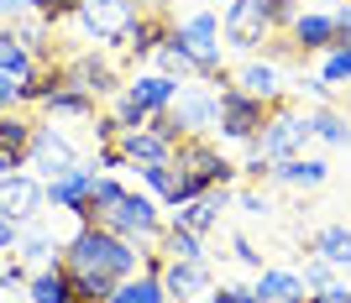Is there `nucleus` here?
<instances>
[{"instance_id":"473e14b6","label":"nucleus","mask_w":351,"mask_h":303,"mask_svg":"<svg viewBox=\"0 0 351 303\" xmlns=\"http://www.w3.org/2000/svg\"><path fill=\"white\" fill-rule=\"evenodd\" d=\"M320 79H325L330 89H336V84H351V47H330V53H325Z\"/></svg>"},{"instance_id":"f8f14e48","label":"nucleus","mask_w":351,"mask_h":303,"mask_svg":"<svg viewBox=\"0 0 351 303\" xmlns=\"http://www.w3.org/2000/svg\"><path fill=\"white\" fill-rule=\"evenodd\" d=\"M63 84L69 89H84V94H116L121 89V79H116V68L100 58V53H73V58H63Z\"/></svg>"},{"instance_id":"9b49d317","label":"nucleus","mask_w":351,"mask_h":303,"mask_svg":"<svg viewBox=\"0 0 351 303\" xmlns=\"http://www.w3.org/2000/svg\"><path fill=\"white\" fill-rule=\"evenodd\" d=\"M47 209V188L37 173H5L0 178V215H11L16 225H27V220H37Z\"/></svg>"},{"instance_id":"e433bc0d","label":"nucleus","mask_w":351,"mask_h":303,"mask_svg":"<svg viewBox=\"0 0 351 303\" xmlns=\"http://www.w3.org/2000/svg\"><path fill=\"white\" fill-rule=\"evenodd\" d=\"M330 277H336V267H330V261H320V256H315V251H309V261H304V272H299V282H304V293L325 288V282H330Z\"/></svg>"},{"instance_id":"cd10ccee","label":"nucleus","mask_w":351,"mask_h":303,"mask_svg":"<svg viewBox=\"0 0 351 303\" xmlns=\"http://www.w3.org/2000/svg\"><path fill=\"white\" fill-rule=\"evenodd\" d=\"M0 68L11 73V79H27V73L37 68V58L27 53V42L16 37V27H11V21L0 27Z\"/></svg>"},{"instance_id":"c756f323","label":"nucleus","mask_w":351,"mask_h":303,"mask_svg":"<svg viewBox=\"0 0 351 303\" xmlns=\"http://www.w3.org/2000/svg\"><path fill=\"white\" fill-rule=\"evenodd\" d=\"M47 116H79V120H95V94H84V89H69L63 84L58 94H47Z\"/></svg>"},{"instance_id":"72a5a7b5","label":"nucleus","mask_w":351,"mask_h":303,"mask_svg":"<svg viewBox=\"0 0 351 303\" xmlns=\"http://www.w3.org/2000/svg\"><path fill=\"white\" fill-rule=\"evenodd\" d=\"M136 173H142V183L152 188L158 199H168V188H173V162H168V157H162V162H142Z\"/></svg>"},{"instance_id":"6ab92c4d","label":"nucleus","mask_w":351,"mask_h":303,"mask_svg":"<svg viewBox=\"0 0 351 303\" xmlns=\"http://www.w3.org/2000/svg\"><path fill=\"white\" fill-rule=\"evenodd\" d=\"M325 178H330V162H320V157H283V162H273V183L293 188V194H309V188H320Z\"/></svg>"},{"instance_id":"c03bdc74","label":"nucleus","mask_w":351,"mask_h":303,"mask_svg":"<svg viewBox=\"0 0 351 303\" xmlns=\"http://www.w3.org/2000/svg\"><path fill=\"white\" fill-rule=\"evenodd\" d=\"M0 16H5V21H21V16H32V0H0Z\"/></svg>"},{"instance_id":"7ed1b4c3","label":"nucleus","mask_w":351,"mask_h":303,"mask_svg":"<svg viewBox=\"0 0 351 303\" xmlns=\"http://www.w3.org/2000/svg\"><path fill=\"white\" fill-rule=\"evenodd\" d=\"M315 136V126H309L304 110H293V105H273L267 110V126L263 136L252 142V157H263V162H283V157H304V142Z\"/></svg>"},{"instance_id":"bb28decb","label":"nucleus","mask_w":351,"mask_h":303,"mask_svg":"<svg viewBox=\"0 0 351 303\" xmlns=\"http://www.w3.org/2000/svg\"><path fill=\"white\" fill-rule=\"evenodd\" d=\"M257 298L263 303H283V298H304V282L289 267H263L257 272Z\"/></svg>"},{"instance_id":"a211bd4d","label":"nucleus","mask_w":351,"mask_h":303,"mask_svg":"<svg viewBox=\"0 0 351 303\" xmlns=\"http://www.w3.org/2000/svg\"><path fill=\"white\" fill-rule=\"evenodd\" d=\"M43 188H47V209L73 215V209L89 199V188H95V168H73V173H63V178H47Z\"/></svg>"},{"instance_id":"7c9ffc66","label":"nucleus","mask_w":351,"mask_h":303,"mask_svg":"<svg viewBox=\"0 0 351 303\" xmlns=\"http://www.w3.org/2000/svg\"><path fill=\"white\" fill-rule=\"evenodd\" d=\"M309 126H315V136H320V142H330V146H351V126H346V116H341V110H330V105H320V110L309 116Z\"/></svg>"},{"instance_id":"49530a36","label":"nucleus","mask_w":351,"mask_h":303,"mask_svg":"<svg viewBox=\"0 0 351 303\" xmlns=\"http://www.w3.org/2000/svg\"><path fill=\"white\" fill-rule=\"evenodd\" d=\"M5 173H16V168H11V157H0V178H5Z\"/></svg>"},{"instance_id":"ea45409f","label":"nucleus","mask_w":351,"mask_h":303,"mask_svg":"<svg viewBox=\"0 0 351 303\" xmlns=\"http://www.w3.org/2000/svg\"><path fill=\"white\" fill-rule=\"evenodd\" d=\"M16 105H21V79H11L0 68V110H16Z\"/></svg>"},{"instance_id":"a18cd8bd","label":"nucleus","mask_w":351,"mask_h":303,"mask_svg":"<svg viewBox=\"0 0 351 303\" xmlns=\"http://www.w3.org/2000/svg\"><path fill=\"white\" fill-rule=\"evenodd\" d=\"M336 37H341V47H351V0L336 11Z\"/></svg>"},{"instance_id":"ddd939ff","label":"nucleus","mask_w":351,"mask_h":303,"mask_svg":"<svg viewBox=\"0 0 351 303\" xmlns=\"http://www.w3.org/2000/svg\"><path fill=\"white\" fill-rule=\"evenodd\" d=\"M215 277H210L205 261H168L162 256V293L168 303H194V298H210Z\"/></svg>"},{"instance_id":"f03ea898","label":"nucleus","mask_w":351,"mask_h":303,"mask_svg":"<svg viewBox=\"0 0 351 303\" xmlns=\"http://www.w3.org/2000/svg\"><path fill=\"white\" fill-rule=\"evenodd\" d=\"M173 42L194 58V68H199L205 84H220V89L231 84V73H226V63H220V47H226V42H220V16L215 11L184 16V21L173 27Z\"/></svg>"},{"instance_id":"b1692460","label":"nucleus","mask_w":351,"mask_h":303,"mask_svg":"<svg viewBox=\"0 0 351 303\" xmlns=\"http://www.w3.org/2000/svg\"><path fill=\"white\" fill-rule=\"evenodd\" d=\"M158 251L168 261H205V235H194V230H184V225H162V235H158Z\"/></svg>"},{"instance_id":"0eeeda50","label":"nucleus","mask_w":351,"mask_h":303,"mask_svg":"<svg viewBox=\"0 0 351 303\" xmlns=\"http://www.w3.org/2000/svg\"><path fill=\"white\" fill-rule=\"evenodd\" d=\"M27 168H37V178L47 183V178H63V173H73V168H84V162H79V146H73L58 126L37 120L32 146H27Z\"/></svg>"},{"instance_id":"9d476101","label":"nucleus","mask_w":351,"mask_h":303,"mask_svg":"<svg viewBox=\"0 0 351 303\" xmlns=\"http://www.w3.org/2000/svg\"><path fill=\"white\" fill-rule=\"evenodd\" d=\"M63 246H69V241H58V230H53V220H47V209H43L37 220H27V225H21L11 256L27 261L32 272H43V267H58V261H63Z\"/></svg>"},{"instance_id":"a878e982","label":"nucleus","mask_w":351,"mask_h":303,"mask_svg":"<svg viewBox=\"0 0 351 303\" xmlns=\"http://www.w3.org/2000/svg\"><path fill=\"white\" fill-rule=\"evenodd\" d=\"M27 293H32V303H73V288H69V272H63V261H58V267H43V272H32V277H27Z\"/></svg>"},{"instance_id":"39448f33","label":"nucleus","mask_w":351,"mask_h":303,"mask_svg":"<svg viewBox=\"0 0 351 303\" xmlns=\"http://www.w3.org/2000/svg\"><path fill=\"white\" fill-rule=\"evenodd\" d=\"M136 0H79V27H84L89 42L100 47H126V37H132V21H136Z\"/></svg>"},{"instance_id":"79ce46f5","label":"nucleus","mask_w":351,"mask_h":303,"mask_svg":"<svg viewBox=\"0 0 351 303\" xmlns=\"http://www.w3.org/2000/svg\"><path fill=\"white\" fill-rule=\"evenodd\" d=\"M241 209H247L252 220H267V215H273V199H267V194H257V188H252V194H241Z\"/></svg>"},{"instance_id":"412c9836","label":"nucleus","mask_w":351,"mask_h":303,"mask_svg":"<svg viewBox=\"0 0 351 303\" xmlns=\"http://www.w3.org/2000/svg\"><path fill=\"white\" fill-rule=\"evenodd\" d=\"M126 94H132L142 110H168L178 94V79H168V73H136L132 84H126Z\"/></svg>"},{"instance_id":"2f4dec72","label":"nucleus","mask_w":351,"mask_h":303,"mask_svg":"<svg viewBox=\"0 0 351 303\" xmlns=\"http://www.w3.org/2000/svg\"><path fill=\"white\" fill-rule=\"evenodd\" d=\"M152 58H158V73H168V79H199L194 58H189V53H184V47L173 42V37H168V42H162L158 53H152Z\"/></svg>"},{"instance_id":"f3484780","label":"nucleus","mask_w":351,"mask_h":303,"mask_svg":"<svg viewBox=\"0 0 351 303\" xmlns=\"http://www.w3.org/2000/svg\"><path fill=\"white\" fill-rule=\"evenodd\" d=\"M168 37H173V21H168L162 11H136L132 37H126V53H132V58L142 63V58H152V53H158V47L168 42Z\"/></svg>"},{"instance_id":"f704fd0d","label":"nucleus","mask_w":351,"mask_h":303,"mask_svg":"<svg viewBox=\"0 0 351 303\" xmlns=\"http://www.w3.org/2000/svg\"><path fill=\"white\" fill-rule=\"evenodd\" d=\"M126 194V183L121 178H110V173H95V188H89V199H95V209H110V204Z\"/></svg>"},{"instance_id":"37998d69","label":"nucleus","mask_w":351,"mask_h":303,"mask_svg":"<svg viewBox=\"0 0 351 303\" xmlns=\"http://www.w3.org/2000/svg\"><path fill=\"white\" fill-rule=\"evenodd\" d=\"M16 235H21V225H16L11 215H0V256H11V251H16Z\"/></svg>"},{"instance_id":"2eb2a0df","label":"nucleus","mask_w":351,"mask_h":303,"mask_svg":"<svg viewBox=\"0 0 351 303\" xmlns=\"http://www.w3.org/2000/svg\"><path fill=\"white\" fill-rule=\"evenodd\" d=\"M231 84L241 89V94H252V100H263V105H278L283 100V73L273 58H247L241 68L231 73Z\"/></svg>"},{"instance_id":"4468645a","label":"nucleus","mask_w":351,"mask_h":303,"mask_svg":"<svg viewBox=\"0 0 351 303\" xmlns=\"http://www.w3.org/2000/svg\"><path fill=\"white\" fill-rule=\"evenodd\" d=\"M289 37H293V47L299 53H330V47H341V37H336V11H299L289 21Z\"/></svg>"},{"instance_id":"5701e85b","label":"nucleus","mask_w":351,"mask_h":303,"mask_svg":"<svg viewBox=\"0 0 351 303\" xmlns=\"http://www.w3.org/2000/svg\"><path fill=\"white\" fill-rule=\"evenodd\" d=\"M309 251H315L320 261H330L336 272H346L351 267V225H325V230H315Z\"/></svg>"},{"instance_id":"6e6552de","label":"nucleus","mask_w":351,"mask_h":303,"mask_svg":"<svg viewBox=\"0 0 351 303\" xmlns=\"http://www.w3.org/2000/svg\"><path fill=\"white\" fill-rule=\"evenodd\" d=\"M267 110H273V105H263V100H252V94H241L236 84H226L220 89V136L252 146L267 126Z\"/></svg>"},{"instance_id":"de8ad7c7","label":"nucleus","mask_w":351,"mask_h":303,"mask_svg":"<svg viewBox=\"0 0 351 303\" xmlns=\"http://www.w3.org/2000/svg\"><path fill=\"white\" fill-rule=\"evenodd\" d=\"M304 298H309V293H304ZM304 298H283V303H304Z\"/></svg>"},{"instance_id":"aec40b11","label":"nucleus","mask_w":351,"mask_h":303,"mask_svg":"<svg viewBox=\"0 0 351 303\" xmlns=\"http://www.w3.org/2000/svg\"><path fill=\"white\" fill-rule=\"evenodd\" d=\"M37 120H27L21 110H0V157H11V168H27V146Z\"/></svg>"},{"instance_id":"09e8293b","label":"nucleus","mask_w":351,"mask_h":303,"mask_svg":"<svg viewBox=\"0 0 351 303\" xmlns=\"http://www.w3.org/2000/svg\"><path fill=\"white\" fill-rule=\"evenodd\" d=\"M226 5H231V0H226Z\"/></svg>"},{"instance_id":"a19ab883","label":"nucleus","mask_w":351,"mask_h":303,"mask_svg":"<svg viewBox=\"0 0 351 303\" xmlns=\"http://www.w3.org/2000/svg\"><path fill=\"white\" fill-rule=\"evenodd\" d=\"M231 251H236V261H241V267H257V272H263V251H257V246H252L247 235H236V241H231Z\"/></svg>"},{"instance_id":"f257e3e1","label":"nucleus","mask_w":351,"mask_h":303,"mask_svg":"<svg viewBox=\"0 0 351 303\" xmlns=\"http://www.w3.org/2000/svg\"><path fill=\"white\" fill-rule=\"evenodd\" d=\"M293 21V0H231L220 16V37L241 53H257L267 37L289 31Z\"/></svg>"},{"instance_id":"c85d7f7f","label":"nucleus","mask_w":351,"mask_h":303,"mask_svg":"<svg viewBox=\"0 0 351 303\" xmlns=\"http://www.w3.org/2000/svg\"><path fill=\"white\" fill-rule=\"evenodd\" d=\"M110 303H168V293H162V277H126V282H116V293H110Z\"/></svg>"},{"instance_id":"1a4fd4ad","label":"nucleus","mask_w":351,"mask_h":303,"mask_svg":"<svg viewBox=\"0 0 351 303\" xmlns=\"http://www.w3.org/2000/svg\"><path fill=\"white\" fill-rule=\"evenodd\" d=\"M168 116L178 120L184 136H205V131L220 126V89L215 84H178Z\"/></svg>"},{"instance_id":"58836bf2","label":"nucleus","mask_w":351,"mask_h":303,"mask_svg":"<svg viewBox=\"0 0 351 303\" xmlns=\"http://www.w3.org/2000/svg\"><path fill=\"white\" fill-rule=\"evenodd\" d=\"M210 303H263V298H257V288H236V282H226V288H210Z\"/></svg>"},{"instance_id":"4c0bfd02","label":"nucleus","mask_w":351,"mask_h":303,"mask_svg":"<svg viewBox=\"0 0 351 303\" xmlns=\"http://www.w3.org/2000/svg\"><path fill=\"white\" fill-rule=\"evenodd\" d=\"M309 303H351V282H346V277H330L325 288L309 293Z\"/></svg>"},{"instance_id":"20e7f679","label":"nucleus","mask_w":351,"mask_h":303,"mask_svg":"<svg viewBox=\"0 0 351 303\" xmlns=\"http://www.w3.org/2000/svg\"><path fill=\"white\" fill-rule=\"evenodd\" d=\"M100 225H105V230H116V235H126L132 246H158V235H162V209H158V199H152V194L126 188L110 209H100Z\"/></svg>"},{"instance_id":"dca6fc26","label":"nucleus","mask_w":351,"mask_h":303,"mask_svg":"<svg viewBox=\"0 0 351 303\" xmlns=\"http://www.w3.org/2000/svg\"><path fill=\"white\" fill-rule=\"evenodd\" d=\"M226 204H231V183H220V188H210V194H199V199L178 204L173 220L184 225V230H194V235H210L220 225V209H226Z\"/></svg>"},{"instance_id":"c9c22d12","label":"nucleus","mask_w":351,"mask_h":303,"mask_svg":"<svg viewBox=\"0 0 351 303\" xmlns=\"http://www.w3.org/2000/svg\"><path fill=\"white\" fill-rule=\"evenodd\" d=\"M32 16H43V21H69V16H79V0H32Z\"/></svg>"},{"instance_id":"4be33fe9","label":"nucleus","mask_w":351,"mask_h":303,"mask_svg":"<svg viewBox=\"0 0 351 303\" xmlns=\"http://www.w3.org/2000/svg\"><path fill=\"white\" fill-rule=\"evenodd\" d=\"M116 146L126 152V162H136V168H142V162H162L168 152H173V142H162L158 131H147V126L142 131H121Z\"/></svg>"},{"instance_id":"423d86ee","label":"nucleus","mask_w":351,"mask_h":303,"mask_svg":"<svg viewBox=\"0 0 351 303\" xmlns=\"http://www.w3.org/2000/svg\"><path fill=\"white\" fill-rule=\"evenodd\" d=\"M168 162H173V173H189V178H199V183H210V188L236 183V162L220 157V146L210 142V136H178Z\"/></svg>"},{"instance_id":"393cba45","label":"nucleus","mask_w":351,"mask_h":303,"mask_svg":"<svg viewBox=\"0 0 351 303\" xmlns=\"http://www.w3.org/2000/svg\"><path fill=\"white\" fill-rule=\"evenodd\" d=\"M63 89V58H47L21 79V105H43L47 94H58Z\"/></svg>"}]
</instances>
